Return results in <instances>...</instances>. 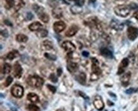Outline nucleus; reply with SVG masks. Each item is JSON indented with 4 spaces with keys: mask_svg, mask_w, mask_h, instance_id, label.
<instances>
[{
    "mask_svg": "<svg viewBox=\"0 0 138 111\" xmlns=\"http://www.w3.org/2000/svg\"><path fill=\"white\" fill-rule=\"evenodd\" d=\"M26 82L31 87L41 88L44 84V80L38 75H30L26 79Z\"/></svg>",
    "mask_w": 138,
    "mask_h": 111,
    "instance_id": "nucleus-1",
    "label": "nucleus"
},
{
    "mask_svg": "<svg viewBox=\"0 0 138 111\" xmlns=\"http://www.w3.org/2000/svg\"><path fill=\"white\" fill-rule=\"evenodd\" d=\"M115 13L117 16L121 17H126L129 15L130 12V8L128 6L120 5H118L114 8Z\"/></svg>",
    "mask_w": 138,
    "mask_h": 111,
    "instance_id": "nucleus-2",
    "label": "nucleus"
},
{
    "mask_svg": "<svg viewBox=\"0 0 138 111\" xmlns=\"http://www.w3.org/2000/svg\"><path fill=\"white\" fill-rule=\"evenodd\" d=\"M84 23L87 26H89L91 28H94V29H97V31H101L103 30L102 26H101L99 21L97 19V18L94 17L87 19L84 22Z\"/></svg>",
    "mask_w": 138,
    "mask_h": 111,
    "instance_id": "nucleus-3",
    "label": "nucleus"
},
{
    "mask_svg": "<svg viewBox=\"0 0 138 111\" xmlns=\"http://www.w3.org/2000/svg\"><path fill=\"white\" fill-rule=\"evenodd\" d=\"M11 93L14 97L20 98L24 95V88L20 85L15 84L11 88Z\"/></svg>",
    "mask_w": 138,
    "mask_h": 111,
    "instance_id": "nucleus-4",
    "label": "nucleus"
},
{
    "mask_svg": "<svg viewBox=\"0 0 138 111\" xmlns=\"http://www.w3.org/2000/svg\"><path fill=\"white\" fill-rule=\"evenodd\" d=\"M92 74H95L97 76H99L102 73L101 68L99 67V63L96 58H92Z\"/></svg>",
    "mask_w": 138,
    "mask_h": 111,
    "instance_id": "nucleus-5",
    "label": "nucleus"
},
{
    "mask_svg": "<svg viewBox=\"0 0 138 111\" xmlns=\"http://www.w3.org/2000/svg\"><path fill=\"white\" fill-rule=\"evenodd\" d=\"M127 37L128 39L134 41L138 37V29L136 27L130 26L127 29Z\"/></svg>",
    "mask_w": 138,
    "mask_h": 111,
    "instance_id": "nucleus-6",
    "label": "nucleus"
},
{
    "mask_svg": "<svg viewBox=\"0 0 138 111\" xmlns=\"http://www.w3.org/2000/svg\"><path fill=\"white\" fill-rule=\"evenodd\" d=\"M93 103L95 109L99 111H102L104 107V103L103 102L102 98L100 96L97 95L95 96L94 100Z\"/></svg>",
    "mask_w": 138,
    "mask_h": 111,
    "instance_id": "nucleus-7",
    "label": "nucleus"
},
{
    "mask_svg": "<svg viewBox=\"0 0 138 111\" xmlns=\"http://www.w3.org/2000/svg\"><path fill=\"white\" fill-rule=\"evenodd\" d=\"M62 47L65 51L69 53H73L76 49V47L74 44L69 41L64 42L62 44Z\"/></svg>",
    "mask_w": 138,
    "mask_h": 111,
    "instance_id": "nucleus-8",
    "label": "nucleus"
},
{
    "mask_svg": "<svg viewBox=\"0 0 138 111\" xmlns=\"http://www.w3.org/2000/svg\"><path fill=\"white\" fill-rule=\"evenodd\" d=\"M66 27V24L64 23L63 21H57L55 22L54 24V30L56 33H59L62 32L63 30L65 29Z\"/></svg>",
    "mask_w": 138,
    "mask_h": 111,
    "instance_id": "nucleus-9",
    "label": "nucleus"
},
{
    "mask_svg": "<svg viewBox=\"0 0 138 111\" xmlns=\"http://www.w3.org/2000/svg\"><path fill=\"white\" fill-rule=\"evenodd\" d=\"M22 74V68L18 62H16L14 66V75L16 78L20 79Z\"/></svg>",
    "mask_w": 138,
    "mask_h": 111,
    "instance_id": "nucleus-10",
    "label": "nucleus"
},
{
    "mask_svg": "<svg viewBox=\"0 0 138 111\" xmlns=\"http://www.w3.org/2000/svg\"><path fill=\"white\" fill-rule=\"evenodd\" d=\"M110 26L111 27H112L113 29H115V30H117V31H122L123 29V27H124V25L123 24L121 23L118 21H117L116 19H113L111 21V23H110Z\"/></svg>",
    "mask_w": 138,
    "mask_h": 111,
    "instance_id": "nucleus-11",
    "label": "nucleus"
},
{
    "mask_svg": "<svg viewBox=\"0 0 138 111\" xmlns=\"http://www.w3.org/2000/svg\"><path fill=\"white\" fill-rule=\"evenodd\" d=\"M128 63H129V61L127 58H124L123 59L122 61H121L120 64V66H119L118 70V72H117V74L118 75H121L122 74H123L124 72V69L126 67H127V66L128 65Z\"/></svg>",
    "mask_w": 138,
    "mask_h": 111,
    "instance_id": "nucleus-12",
    "label": "nucleus"
},
{
    "mask_svg": "<svg viewBox=\"0 0 138 111\" xmlns=\"http://www.w3.org/2000/svg\"><path fill=\"white\" fill-rule=\"evenodd\" d=\"M78 31V27L75 24H73L71 26L68 30H67V31L65 33L66 37H71L74 36L75 34H76Z\"/></svg>",
    "mask_w": 138,
    "mask_h": 111,
    "instance_id": "nucleus-13",
    "label": "nucleus"
},
{
    "mask_svg": "<svg viewBox=\"0 0 138 111\" xmlns=\"http://www.w3.org/2000/svg\"><path fill=\"white\" fill-rule=\"evenodd\" d=\"M130 77H131V73L130 72H127L126 74H124L122 77H121L120 80L122 84L124 87H126L129 84V80H130Z\"/></svg>",
    "mask_w": 138,
    "mask_h": 111,
    "instance_id": "nucleus-14",
    "label": "nucleus"
},
{
    "mask_svg": "<svg viewBox=\"0 0 138 111\" xmlns=\"http://www.w3.org/2000/svg\"><path fill=\"white\" fill-rule=\"evenodd\" d=\"M100 53L102 56H103L105 58H107L111 59L113 58V53H111V51H109V49L106 48V47H103L100 49Z\"/></svg>",
    "mask_w": 138,
    "mask_h": 111,
    "instance_id": "nucleus-15",
    "label": "nucleus"
},
{
    "mask_svg": "<svg viewBox=\"0 0 138 111\" xmlns=\"http://www.w3.org/2000/svg\"><path fill=\"white\" fill-rule=\"evenodd\" d=\"M75 79L78 82L82 85H85L86 83V75L84 72H81L80 74L76 75Z\"/></svg>",
    "mask_w": 138,
    "mask_h": 111,
    "instance_id": "nucleus-16",
    "label": "nucleus"
},
{
    "mask_svg": "<svg viewBox=\"0 0 138 111\" xmlns=\"http://www.w3.org/2000/svg\"><path fill=\"white\" fill-rule=\"evenodd\" d=\"M27 98L28 100H29L33 103H38L39 101V98L38 96L36 94L34 93H30L27 95Z\"/></svg>",
    "mask_w": 138,
    "mask_h": 111,
    "instance_id": "nucleus-17",
    "label": "nucleus"
},
{
    "mask_svg": "<svg viewBox=\"0 0 138 111\" xmlns=\"http://www.w3.org/2000/svg\"><path fill=\"white\" fill-rule=\"evenodd\" d=\"M38 14V17L41 21L43 22H45V23H47L49 21V16L47 15L46 13L43 12V10H41L40 12H39Z\"/></svg>",
    "mask_w": 138,
    "mask_h": 111,
    "instance_id": "nucleus-18",
    "label": "nucleus"
},
{
    "mask_svg": "<svg viewBox=\"0 0 138 111\" xmlns=\"http://www.w3.org/2000/svg\"><path fill=\"white\" fill-rule=\"evenodd\" d=\"M67 68H68V71L71 74H73V73L76 72L78 70V65L76 63L71 62L69 63H68Z\"/></svg>",
    "mask_w": 138,
    "mask_h": 111,
    "instance_id": "nucleus-19",
    "label": "nucleus"
},
{
    "mask_svg": "<svg viewBox=\"0 0 138 111\" xmlns=\"http://www.w3.org/2000/svg\"><path fill=\"white\" fill-rule=\"evenodd\" d=\"M41 27H42V25H41V24L40 22H34L33 23H31L28 27L31 31H38L39 29H41Z\"/></svg>",
    "mask_w": 138,
    "mask_h": 111,
    "instance_id": "nucleus-20",
    "label": "nucleus"
},
{
    "mask_svg": "<svg viewBox=\"0 0 138 111\" xmlns=\"http://www.w3.org/2000/svg\"><path fill=\"white\" fill-rule=\"evenodd\" d=\"M41 48L43 50H50L53 48V43L48 40H44L41 43Z\"/></svg>",
    "mask_w": 138,
    "mask_h": 111,
    "instance_id": "nucleus-21",
    "label": "nucleus"
},
{
    "mask_svg": "<svg viewBox=\"0 0 138 111\" xmlns=\"http://www.w3.org/2000/svg\"><path fill=\"white\" fill-rule=\"evenodd\" d=\"M16 40L19 42L25 43L28 40V37L26 35H23V34H18L16 37Z\"/></svg>",
    "mask_w": 138,
    "mask_h": 111,
    "instance_id": "nucleus-22",
    "label": "nucleus"
},
{
    "mask_svg": "<svg viewBox=\"0 0 138 111\" xmlns=\"http://www.w3.org/2000/svg\"><path fill=\"white\" fill-rule=\"evenodd\" d=\"M19 53L16 50H13L12 51L10 52L7 54V58L10 60H13L14 59H15V58H17V56H19Z\"/></svg>",
    "mask_w": 138,
    "mask_h": 111,
    "instance_id": "nucleus-23",
    "label": "nucleus"
},
{
    "mask_svg": "<svg viewBox=\"0 0 138 111\" xmlns=\"http://www.w3.org/2000/svg\"><path fill=\"white\" fill-rule=\"evenodd\" d=\"M11 69H12V67H11L10 64L5 63L3 66L2 70H1V72L3 74H8L11 72Z\"/></svg>",
    "mask_w": 138,
    "mask_h": 111,
    "instance_id": "nucleus-24",
    "label": "nucleus"
},
{
    "mask_svg": "<svg viewBox=\"0 0 138 111\" xmlns=\"http://www.w3.org/2000/svg\"><path fill=\"white\" fill-rule=\"evenodd\" d=\"M71 11L73 14H79L82 12V8H81V6L75 5L74 6H71Z\"/></svg>",
    "mask_w": 138,
    "mask_h": 111,
    "instance_id": "nucleus-25",
    "label": "nucleus"
},
{
    "mask_svg": "<svg viewBox=\"0 0 138 111\" xmlns=\"http://www.w3.org/2000/svg\"><path fill=\"white\" fill-rule=\"evenodd\" d=\"M15 5V0H5V7L7 10H10V8H14Z\"/></svg>",
    "mask_w": 138,
    "mask_h": 111,
    "instance_id": "nucleus-26",
    "label": "nucleus"
},
{
    "mask_svg": "<svg viewBox=\"0 0 138 111\" xmlns=\"http://www.w3.org/2000/svg\"><path fill=\"white\" fill-rule=\"evenodd\" d=\"M53 16L55 18H60L62 16V11L61 9L55 8L52 11Z\"/></svg>",
    "mask_w": 138,
    "mask_h": 111,
    "instance_id": "nucleus-27",
    "label": "nucleus"
},
{
    "mask_svg": "<svg viewBox=\"0 0 138 111\" xmlns=\"http://www.w3.org/2000/svg\"><path fill=\"white\" fill-rule=\"evenodd\" d=\"M36 35H37L38 37H40V38H44V37H47V35H48V31L45 29H39L37 31Z\"/></svg>",
    "mask_w": 138,
    "mask_h": 111,
    "instance_id": "nucleus-28",
    "label": "nucleus"
},
{
    "mask_svg": "<svg viewBox=\"0 0 138 111\" xmlns=\"http://www.w3.org/2000/svg\"><path fill=\"white\" fill-rule=\"evenodd\" d=\"M27 109L29 111H40L39 107H38L37 105L34 104H29L27 106Z\"/></svg>",
    "mask_w": 138,
    "mask_h": 111,
    "instance_id": "nucleus-29",
    "label": "nucleus"
},
{
    "mask_svg": "<svg viewBox=\"0 0 138 111\" xmlns=\"http://www.w3.org/2000/svg\"><path fill=\"white\" fill-rule=\"evenodd\" d=\"M44 55H45V58H47V59H49L51 61H55L57 59V56H55V55L51 54H49V53H45Z\"/></svg>",
    "mask_w": 138,
    "mask_h": 111,
    "instance_id": "nucleus-30",
    "label": "nucleus"
},
{
    "mask_svg": "<svg viewBox=\"0 0 138 111\" xmlns=\"http://www.w3.org/2000/svg\"><path fill=\"white\" fill-rule=\"evenodd\" d=\"M12 81H13V77L12 76H8L7 78H6L5 82V87H8V86H10V84H12Z\"/></svg>",
    "mask_w": 138,
    "mask_h": 111,
    "instance_id": "nucleus-31",
    "label": "nucleus"
},
{
    "mask_svg": "<svg viewBox=\"0 0 138 111\" xmlns=\"http://www.w3.org/2000/svg\"><path fill=\"white\" fill-rule=\"evenodd\" d=\"M49 79L52 81L54 83H56L58 81V79L57 77V76H55V75L54 74H51L49 76Z\"/></svg>",
    "mask_w": 138,
    "mask_h": 111,
    "instance_id": "nucleus-32",
    "label": "nucleus"
},
{
    "mask_svg": "<svg viewBox=\"0 0 138 111\" xmlns=\"http://www.w3.org/2000/svg\"><path fill=\"white\" fill-rule=\"evenodd\" d=\"M47 88H48V89H49L52 93H55L56 92V88L54 87V86H52L50 84H47Z\"/></svg>",
    "mask_w": 138,
    "mask_h": 111,
    "instance_id": "nucleus-33",
    "label": "nucleus"
},
{
    "mask_svg": "<svg viewBox=\"0 0 138 111\" xmlns=\"http://www.w3.org/2000/svg\"><path fill=\"white\" fill-rule=\"evenodd\" d=\"M1 35H2L3 37H5V38H7L8 37V31L6 30V29H4V30H1Z\"/></svg>",
    "mask_w": 138,
    "mask_h": 111,
    "instance_id": "nucleus-34",
    "label": "nucleus"
},
{
    "mask_svg": "<svg viewBox=\"0 0 138 111\" xmlns=\"http://www.w3.org/2000/svg\"><path fill=\"white\" fill-rule=\"evenodd\" d=\"M75 3H76V5L82 6H83L84 3H85V0H76V1H75Z\"/></svg>",
    "mask_w": 138,
    "mask_h": 111,
    "instance_id": "nucleus-35",
    "label": "nucleus"
},
{
    "mask_svg": "<svg viewBox=\"0 0 138 111\" xmlns=\"http://www.w3.org/2000/svg\"><path fill=\"white\" fill-rule=\"evenodd\" d=\"M102 37H103V38L104 40H106V41H108V42H109L110 41V38L107 34H106V33H103V35H102Z\"/></svg>",
    "mask_w": 138,
    "mask_h": 111,
    "instance_id": "nucleus-36",
    "label": "nucleus"
},
{
    "mask_svg": "<svg viewBox=\"0 0 138 111\" xmlns=\"http://www.w3.org/2000/svg\"><path fill=\"white\" fill-rule=\"evenodd\" d=\"M33 17H34V16H33L32 13H31V12H27V20H29V21H31V20L33 19Z\"/></svg>",
    "mask_w": 138,
    "mask_h": 111,
    "instance_id": "nucleus-37",
    "label": "nucleus"
},
{
    "mask_svg": "<svg viewBox=\"0 0 138 111\" xmlns=\"http://www.w3.org/2000/svg\"><path fill=\"white\" fill-rule=\"evenodd\" d=\"M79 95H80L82 97H83L84 98V99H85V100H89V97H88L84 93H83L82 91H79Z\"/></svg>",
    "mask_w": 138,
    "mask_h": 111,
    "instance_id": "nucleus-38",
    "label": "nucleus"
},
{
    "mask_svg": "<svg viewBox=\"0 0 138 111\" xmlns=\"http://www.w3.org/2000/svg\"><path fill=\"white\" fill-rule=\"evenodd\" d=\"M135 91H136L134 90V88H130V89L126 90V91H125V93H126L127 94H132V93H134V92Z\"/></svg>",
    "mask_w": 138,
    "mask_h": 111,
    "instance_id": "nucleus-39",
    "label": "nucleus"
},
{
    "mask_svg": "<svg viewBox=\"0 0 138 111\" xmlns=\"http://www.w3.org/2000/svg\"><path fill=\"white\" fill-rule=\"evenodd\" d=\"M57 75H58L59 77L61 76V75H62V68H58L57 69Z\"/></svg>",
    "mask_w": 138,
    "mask_h": 111,
    "instance_id": "nucleus-40",
    "label": "nucleus"
},
{
    "mask_svg": "<svg viewBox=\"0 0 138 111\" xmlns=\"http://www.w3.org/2000/svg\"><path fill=\"white\" fill-rule=\"evenodd\" d=\"M82 55L84 56V57H89V52H87V51H83L82 52Z\"/></svg>",
    "mask_w": 138,
    "mask_h": 111,
    "instance_id": "nucleus-41",
    "label": "nucleus"
},
{
    "mask_svg": "<svg viewBox=\"0 0 138 111\" xmlns=\"http://www.w3.org/2000/svg\"><path fill=\"white\" fill-rule=\"evenodd\" d=\"M128 6H129V8H132V9H135V8H138V6L136 4H130Z\"/></svg>",
    "mask_w": 138,
    "mask_h": 111,
    "instance_id": "nucleus-42",
    "label": "nucleus"
},
{
    "mask_svg": "<svg viewBox=\"0 0 138 111\" xmlns=\"http://www.w3.org/2000/svg\"><path fill=\"white\" fill-rule=\"evenodd\" d=\"M4 22L6 25L10 26H12V24L11 23V22L8 21V20H5V21H4Z\"/></svg>",
    "mask_w": 138,
    "mask_h": 111,
    "instance_id": "nucleus-43",
    "label": "nucleus"
},
{
    "mask_svg": "<svg viewBox=\"0 0 138 111\" xmlns=\"http://www.w3.org/2000/svg\"><path fill=\"white\" fill-rule=\"evenodd\" d=\"M108 93H109V95L112 96V97L113 98H116V96H116V95H115V94L113 93H111V92H109Z\"/></svg>",
    "mask_w": 138,
    "mask_h": 111,
    "instance_id": "nucleus-44",
    "label": "nucleus"
},
{
    "mask_svg": "<svg viewBox=\"0 0 138 111\" xmlns=\"http://www.w3.org/2000/svg\"><path fill=\"white\" fill-rule=\"evenodd\" d=\"M107 103H108V105H109V106H111V105H114V103H112V102H111V101H109V100H108Z\"/></svg>",
    "mask_w": 138,
    "mask_h": 111,
    "instance_id": "nucleus-45",
    "label": "nucleus"
},
{
    "mask_svg": "<svg viewBox=\"0 0 138 111\" xmlns=\"http://www.w3.org/2000/svg\"><path fill=\"white\" fill-rule=\"evenodd\" d=\"M135 17H136V18L138 20V12H137L136 14H135Z\"/></svg>",
    "mask_w": 138,
    "mask_h": 111,
    "instance_id": "nucleus-46",
    "label": "nucleus"
},
{
    "mask_svg": "<svg viewBox=\"0 0 138 111\" xmlns=\"http://www.w3.org/2000/svg\"><path fill=\"white\" fill-rule=\"evenodd\" d=\"M57 111H64V110H62V109H59V110H57Z\"/></svg>",
    "mask_w": 138,
    "mask_h": 111,
    "instance_id": "nucleus-47",
    "label": "nucleus"
},
{
    "mask_svg": "<svg viewBox=\"0 0 138 111\" xmlns=\"http://www.w3.org/2000/svg\"><path fill=\"white\" fill-rule=\"evenodd\" d=\"M116 1H125V0H116Z\"/></svg>",
    "mask_w": 138,
    "mask_h": 111,
    "instance_id": "nucleus-48",
    "label": "nucleus"
},
{
    "mask_svg": "<svg viewBox=\"0 0 138 111\" xmlns=\"http://www.w3.org/2000/svg\"><path fill=\"white\" fill-rule=\"evenodd\" d=\"M69 1H76V0H69Z\"/></svg>",
    "mask_w": 138,
    "mask_h": 111,
    "instance_id": "nucleus-49",
    "label": "nucleus"
},
{
    "mask_svg": "<svg viewBox=\"0 0 138 111\" xmlns=\"http://www.w3.org/2000/svg\"><path fill=\"white\" fill-rule=\"evenodd\" d=\"M114 111V110H113V111Z\"/></svg>",
    "mask_w": 138,
    "mask_h": 111,
    "instance_id": "nucleus-50",
    "label": "nucleus"
}]
</instances>
